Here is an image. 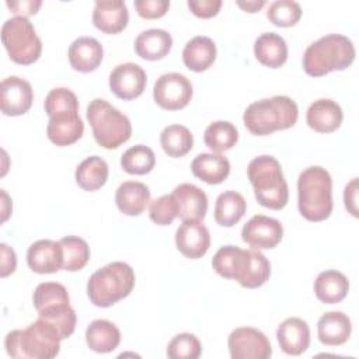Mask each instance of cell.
<instances>
[{
	"label": "cell",
	"mask_w": 359,
	"mask_h": 359,
	"mask_svg": "<svg viewBox=\"0 0 359 359\" xmlns=\"http://www.w3.org/2000/svg\"><path fill=\"white\" fill-rule=\"evenodd\" d=\"M149 216L156 224H160V226L171 224L172 220L178 217V208L172 194L163 195L151 201L149 206Z\"/></svg>",
	"instance_id": "cell-41"
},
{
	"label": "cell",
	"mask_w": 359,
	"mask_h": 359,
	"mask_svg": "<svg viewBox=\"0 0 359 359\" xmlns=\"http://www.w3.org/2000/svg\"><path fill=\"white\" fill-rule=\"evenodd\" d=\"M6 6L11 10V13L18 14L20 17H28L38 13L42 6L41 0H7Z\"/></svg>",
	"instance_id": "cell-44"
},
{
	"label": "cell",
	"mask_w": 359,
	"mask_h": 359,
	"mask_svg": "<svg viewBox=\"0 0 359 359\" xmlns=\"http://www.w3.org/2000/svg\"><path fill=\"white\" fill-rule=\"evenodd\" d=\"M43 107L49 116L46 135L53 144L69 146L83 136L84 123L79 115V100L72 90L66 87L50 90Z\"/></svg>",
	"instance_id": "cell-2"
},
{
	"label": "cell",
	"mask_w": 359,
	"mask_h": 359,
	"mask_svg": "<svg viewBox=\"0 0 359 359\" xmlns=\"http://www.w3.org/2000/svg\"><path fill=\"white\" fill-rule=\"evenodd\" d=\"M1 196H3V222H6L7 220V217H8V215H10V212L8 210H6V202L8 201V196H7V194L4 192V189H1Z\"/></svg>",
	"instance_id": "cell-48"
},
{
	"label": "cell",
	"mask_w": 359,
	"mask_h": 359,
	"mask_svg": "<svg viewBox=\"0 0 359 359\" xmlns=\"http://www.w3.org/2000/svg\"><path fill=\"white\" fill-rule=\"evenodd\" d=\"M0 250H1V269H0V275L1 278L8 276L10 273H13L17 268V255L14 252V250L11 247H8L6 243L0 244Z\"/></svg>",
	"instance_id": "cell-45"
},
{
	"label": "cell",
	"mask_w": 359,
	"mask_h": 359,
	"mask_svg": "<svg viewBox=\"0 0 359 359\" xmlns=\"http://www.w3.org/2000/svg\"><path fill=\"white\" fill-rule=\"evenodd\" d=\"M266 17L276 27H293L302 17V7L293 0H276L269 4Z\"/></svg>",
	"instance_id": "cell-39"
},
{
	"label": "cell",
	"mask_w": 359,
	"mask_h": 359,
	"mask_svg": "<svg viewBox=\"0 0 359 359\" xmlns=\"http://www.w3.org/2000/svg\"><path fill=\"white\" fill-rule=\"evenodd\" d=\"M86 342L91 351L98 353H108L118 348L121 342V331L114 323L98 318L91 321L87 327Z\"/></svg>",
	"instance_id": "cell-30"
},
{
	"label": "cell",
	"mask_w": 359,
	"mask_h": 359,
	"mask_svg": "<svg viewBox=\"0 0 359 359\" xmlns=\"http://www.w3.org/2000/svg\"><path fill=\"white\" fill-rule=\"evenodd\" d=\"M352 41L341 34H328L311 42L303 55V69L311 77L344 70L355 60Z\"/></svg>",
	"instance_id": "cell-4"
},
{
	"label": "cell",
	"mask_w": 359,
	"mask_h": 359,
	"mask_svg": "<svg viewBox=\"0 0 359 359\" xmlns=\"http://www.w3.org/2000/svg\"><path fill=\"white\" fill-rule=\"evenodd\" d=\"M172 46V36L160 28H150L135 39V52L146 60H160L168 55Z\"/></svg>",
	"instance_id": "cell-28"
},
{
	"label": "cell",
	"mask_w": 359,
	"mask_h": 359,
	"mask_svg": "<svg viewBox=\"0 0 359 359\" xmlns=\"http://www.w3.org/2000/svg\"><path fill=\"white\" fill-rule=\"evenodd\" d=\"M344 202L346 210L358 217V178H352L344 191Z\"/></svg>",
	"instance_id": "cell-46"
},
{
	"label": "cell",
	"mask_w": 359,
	"mask_h": 359,
	"mask_svg": "<svg viewBox=\"0 0 359 359\" xmlns=\"http://www.w3.org/2000/svg\"><path fill=\"white\" fill-rule=\"evenodd\" d=\"M201 353L202 345L191 332L177 334L167 345V356L171 359H198Z\"/></svg>",
	"instance_id": "cell-40"
},
{
	"label": "cell",
	"mask_w": 359,
	"mask_h": 359,
	"mask_svg": "<svg viewBox=\"0 0 359 359\" xmlns=\"http://www.w3.org/2000/svg\"><path fill=\"white\" fill-rule=\"evenodd\" d=\"M129 22V11L122 0H97L93 24L105 34H119Z\"/></svg>",
	"instance_id": "cell-18"
},
{
	"label": "cell",
	"mask_w": 359,
	"mask_h": 359,
	"mask_svg": "<svg viewBox=\"0 0 359 359\" xmlns=\"http://www.w3.org/2000/svg\"><path fill=\"white\" fill-rule=\"evenodd\" d=\"M192 174L201 181L217 185L230 174V161L220 153H201L191 163Z\"/></svg>",
	"instance_id": "cell-25"
},
{
	"label": "cell",
	"mask_w": 359,
	"mask_h": 359,
	"mask_svg": "<svg viewBox=\"0 0 359 359\" xmlns=\"http://www.w3.org/2000/svg\"><path fill=\"white\" fill-rule=\"evenodd\" d=\"M146 72L136 63L118 65L109 74V88L121 100L129 101L142 95L146 88Z\"/></svg>",
	"instance_id": "cell-15"
},
{
	"label": "cell",
	"mask_w": 359,
	"mask_h": 359,
	"mask_svg": "<svg viewBox=\"0 0 359 359\" xmlns=\"http://www.w3.org/2000/svg\"><path fill=\"white\" fill-rule=\"evenodd\" d=\"M349 292L348 278L335 269L323 271L314 280V293L325 304L342 302Z\"/></svg>",
	"instance_id": "cell-29"
},
{
	"label": "cell",
	"mask_w": 359,
	"mask_h": 359,
	"mask_svg": "<svg viewBox=\"0 0 359 359\" xmlns=\"http://www.w3.org/2000/svg\"><path fill=\"white\" fill-rule=\"evenodd\" d=\"M135 272L126 262L115 261L97 269L87 282V294L97 307H109L130 294Z\"/></svg>",
	"instance_id": "cell-8"
},
{
	"label": "cell",
	"mask_w": 359,
	"mask_h": 359,
	"mask_svg": "<svg viewBox=\"0 0 359 359\" xmlns=\"http://www.w3.org/2000/svg\"><path fill=\"white\" fill-rule=\"evenodd\" d=\"M266 4L265 0H250V1H237V6L247 13H257Z\"/></svg>",
	"instance_id": "cell-47"
},
{
	"label": "cell",
	"mask_w": 359,
	"mask_h": 359,
	"mask_svg": "<svg viewBox=\"0 0 359 359\" xmlns=\"http://www.w3.org/2000/svg\"><path fill=\"white\" fill-rule=\"evenodd\" d=\"M257 60L271 69H278L287 60V45L276 32H264L254 42Z\"/></svg>",
	"instance_id": "cell-27"
},
{
	"label": "cell",
	"mask_w": 359,
	"mask_h": 359,
	"mask_svg": "<svg viewBox=\"0 0 359 359\" xmlns=\"http://www.w3.org/2000/svg\"><path fill=\"white\" fill-rule=\"evenodd\" d=\"M178 251L191 259L203 257L210 247V234L201 220H182L175 231Z\"/></svg>",
	"instance_id": "cell-16"
},
{
	"label": "cell",
	"mask_w": 359,
	"mask_h": 359,
	"mask_svg": "<svg viewBox=\"0 0 359 359\" xmlns=\"http://www.w3.org/2000/svg\"><path fill=\"white\" fill-rule=\"evenodd\" d=\"M118 209L128 216H139L151 202L149 188L139 181H125L115 192Z\"/></svg>",
	"instance_id": "cell-24"
},
{
	"label": "cell",
	"mask_w": 359,
	"mask_h": 359,
	"mask_svg": "<svg viewBox=\"0 0 359 359\" xmlns=\"http://www.w3.org/2000/svg\"><path fill=\"white\" fill-rule=\"evenodd\" d=\"M63 248V266L67 272L83 269L90 259V247L87 241L79 236H66L59 240Z\"/></svg>",
	"instance_id": "cell-35"
},
{
	"label": "cell",
	"mask_w": 359,
	"mask_h": 359,
	"mask_svg": "<svg viewBox=\"0 0 359 359\" xmlns=\"http://www.w3.org/2000/svg\"><path fill=\"white\" fill-rule=\"evenodd\" d=\"M297 208L310 222H321L332 212V180L330 172L311 165L303 170L297 180Z\"/></svg>",
	"instance_id": "cell-5"
},
{
	"label": "cell",
	"mask_w": 359,
	"mask_h": 359,
	"mask_svg": "<svg viewBox=\"0 0 359 359\" xmlns=\"http://www.w3.org/2000/svg\"><path fill=\"white\" fill-rule=\"evenodd\" d=\"M34 101L31 84L18 77L10 76L0 84V108L4 115L18 116L29 111Z\"/></svg>",
	"instance_id": "cell-14"
},
{
	"label": "cell",
	"mask_w": 359,
	"mask_h": 359,
	"mask_svg": "<svg viewBox=\"0 0 359 359\" xmlns=\"http://www.w3.org/2000/svg\"><path fill=\"white\" fill-rule=\"evenodd\" d=\"M227 345L233 359H268L272 355V346L266 335L252 327L233 330Z\"/></svg>",
	"instance_id": "cell-12"
},
{
	"label": "cell",
	"mask_w": 359,
	"mask_h": 359,
	"mask_svg": "<svg viewBox=\"0 0 359 359\" xmlns=\"http://www.w3.org/2000/svg\"><path fill=\"white\" fill-rule=\"evenodd\" d=\"M87 121L95 142L104 149H116L129 140L132 123L119 109L102 98H94L87 105Z\"/></svg>",
	"instance_id": "cell-9"
},
{
	"label": "cell",
	"mask_w": 359,
	"mask_h": 359,
	"mask_svg": "<svg viewBox=\"0 0 359 359\" xmlns=\"http://www.w3.org/2000/svg\"><path fill=\"white\" fill-rule=\"evenodd\" d=\"M38 317L50 323L59 331L62 339L69 338L76 330L77 316L70 303L57 304L42 311H38Z\"/></svg>",
	"instance_id": "cell-37"
},
{
	"label": "cell",
	"mask_w": 359,
	"mask_h": 359,
	"mask_svg": "<svg viewBox=\"0 0 359 359\" xmlns=\"http://www.w3.org/2000/svg\"><path fill=\"white\" fill-rule=\"evenodd\" d=\"M280 349L287 355H302L310 345V328L299 317H289L276 330Z\"/></svg>",
	"instance_id": "cell-21"
},
{
	"label": "cell",
	"mask_w": 359,
	"mask_h": 359,
	"mask_svg": "<svg viewBox=\"0 0 359 359\" xmlns=\"http://www.w3.org/2000/svg\"><path fill=\"white\" fill-rule=\"evenodd\" d=\"M203 140L213 153H223L236 146L238 140V130L231 122L216 121L206 128Z\"/></svg>",
	"instance_id": "cell-34"
},
{
	"label": "cell",
	"mask_w": 359,
	"mask_h": 359,
	"mask_svg": "<svg viewBox=\"0 0 359 359\" xmlns=\"http://www.w3.org/2000/svg\"><path fill=\"white\" fill-rule=\"evenodd\" d=\"M108 180V164L100 156L84 158L76 168V182L84 191H97Z\"/></svg>",
	"instance_id": "cell-32"
},
{
	"label": "cell",
	"mask_w": 359,
	"mask_h": 359,
	"mask_svg": "<svg viewBox=\"0 0 359 359\" xmlns=\"http://www.w3.org/2000/svg\"><path fill=\"white\" fill-rule=\"evenodd\" d=\"M1 42L10 59L18 65H31L42 53V42L27 17L15 15L1 27Z\"/></svg>",
	"instance_id": "cell-10"
},
{
	"label": "cell",
	"mask_w": 359,
	"mask_h": 359,
	"mask_svg": "<svg viewBox=\"0 0 359 359\" xmlns=\"http://www.w3.org/2000/svg\"><path fill=\"white\" fill-rule=\"evenodd\" d=\"M283 237V227L278 219L255 215L241 230V238L255 250H269L276 247Z\"/></svg>",
	"instance_id": "cell-13"
},
{
	"label": "cell",
	"mask_w": 359,
	"mask_h": 359,
	"mask_svg": "<svg viewBox=\"0 0 359 359\" xmlns=\"http://www.w3.org/2000/svg\"><path fill=\"white\" fill-rule=\"evenodd\" d=\"M188 7L196 17L210 18L219 13L222 0H188Z\"/></svg>",
	"instance_id": "cell-43"
},
{
	"label": "cell",
	"mask_w": 359,
	"mask_h": 359,
	"mask_svg": "<svg viewBox=\"0 0 359 359\" xmlns=\"http://www.w3.org/2000/svg\"><path fill=\"white\" fill-rule=\"evenodd\" d=\"M135 8L143 18L153 20L163 17L168 8L170 1L167 0H135Z\"/></svg>",
	"instance_id": "cell-42"
},
{
	"label": "cell",
	"mask_w": 359,
	"mask_h": 359,
	"mask_svg": "<svg viewBox=\"0 0 359 359\" xmlns=\"http://www.w3.org/2000/svg\"><path fill=\"white\" fill-rule=\"evenodd\" d=\"M247 174L259 205L272 210L286 206L289 201L287 182L283 177L280 163L275 157L262 154L252 158L248 163Z\"/></svg>",
	"instance_id": "cell-7"
},
{
	"label": "cell",
	"mask_w": 359,
	"mask_h": 359,
	"mask_svg": "<svg viewBox=\"0 0 359 359\" xmlns=\"http://www.w3.org/2000/svg\"><path fill=\"white\" fill-rule=\"evenodd\" d=\"M160 143L165 154L178 158L188 154L194 146V136L184 125H168L160 135Z\"/></svg>",
	"instance_id": "cell-33"
},
{
	"label": "cell",
	"mask_w": 359,
	"mask_h": 359,
	"mask_svg": "<svg viewBox=\"0 0 359 359\" xmlns=\"http://www.w3.org/2000/svg\"><path fill=\"white\" fill-rule=\"evenodd\" d=\"M32 302L36 311H42L57 304L70 303V297L67 289L62 283L43 282L35 287Z\"/></svg>",
	"instance_id": "cell-38"
},
{
	"label": "cell",
	"mask_w": 359,
	"mask_h": 359,
	"mask_svg": "<svg viewBox=\"0 0 359 359\" xmlns=\"http://www.w3.org/2000/svg\"><path fill=\"white\" fill-rule=\"evenodd\" d=\"M191 81L180 73L161 74L153 87L154 102L163 109L178 111L185 108L192 98Z\"/></svg>",
	"instance_id": "cell-11"
},
{
	"label": "cell",
	"mask_w": 359,
	"mask_h": 359,
	"mask_svg": "<svg viewBox=\"0 0 359 359\" xmlns=\"http://www.w3.org/2000/svg\"><path fill=\"white\" fill-rule=\"evenodd\" d=\"M62 337L46 320L36 321L24 330H13L6 335V351L15 359H52L60 351Z\"/></svg>",
	"instance_id": "cell-3"
},
{
	"label": "cell",
	"mask_w": 359,
	"mask_h": 359,
	"mask_svg": "<svg viewBox=\"0 0 359 359\" xmlns=\"http://www.w3.org/2000/svg\"><path fill=\"white\" fill-rule=\"evenodd\" d=\"M27 262L35 273H55L63 266V248L59 241L38 240L29 245Z\"/></svg>",
	"instance_id": "cell-17"
},
{
	"label": "cell",
	"mask_w": 359,
	"mask_h": 359,
	"mask_svg": "<svg viewBox=\"0 0 359 359\" xmlns=\"http://www.w3.org/2000/svg\"><path fill=\"white\" fill-rule=\"evenodd\" d=\"M344 119L339 104L330 98H320L310 104L306 112L307 125L320 133H331L337 130Z\"/></svg>",
	"instance_id": "cell-19"
},
{
	"label": "cell",
	"mask_w": 359,
	"mask_h": 359,
	"mask_svg": "<svg viewBox=\"0 0 359 359\" xmlns=\"http://www.w3.org/2000/svg\"><path fill=\"white\" fill-rule=\"evenodd\" d=\"M172 196L177 202L181 220H202L208 212L206 194L194 184H180L174 188Z\"/></svg>",
	"instance_id": "cell-20"
},
{
	"label": "cell",
	"mask_w": 359,
	"mask_h": 359,
	"mask_svg": "<svg viewBox=\"0 0 359 359\" xmlns=\"http://www.w3.org/2000/svg\"><path fill=\"white\" fill-rule=\"evenodd\" d=\"M154 151L144 144H136L129 147L121 157V165L123 171L133 175L149 174L154 168Z\"/></svg>",
	"instance_id": "cell-36"
},
{
	"label": "cell",
	"mask_w": 359,
	"mask_h": 359,
	"mask_svg": "<svg viewBox=\"0 0 359 359\" xmlns=\"http://www.w3.org/2000/svg\"><path fill=\"white\" fill-rule=\"evenodd\" d=\"M104 49L98 39L91 36H80L69 46L70 66L81 73L94 72L102 62Z\"/></svg>",
	"instance_id": "cell-22"
},
{
	"label": "cell",
	"mask_w": 359,
	"mask_h": 359,
	"mask_svg": "<svg viewBox=\"0 0 359 359\" xmlns=\"http://www.w3.org/2000/svg\"><path fill=\"white\" fill-rule=\"evenodd\" d=\"M299 116L297 104L287 95H275L250 104L243 115L245 128L257 136L292 128Z\"/></svg>",
	"instance_id": "cell-6"
},
{
	"label": "cell",
	"mask_w": 359,
	"mask_h": 359,
	"mask_svg": "<svg viewBox=\"0 0 359 359\" xmlns=\"http://www.w3.org/2000/svg\"><path fill=\"white\" fill-rule=\"evenodd\" d=\"M213 269L226 279L237 280L243 287L262 286L271 276V264L258 250L236 245L220 247L212 258Z\"/></svg>",
	"instance_id": "cell-1"
},
{
	"label": "cell",
	"mask_w": 359,
	"mask_h": 359,
	"mask_svg": "<svg viewBox=\"0 0 359 359\" xmlns=\"http://www.w3.org/2000/svg\"><path fill=\"white\" fill-rule=\"evenodd\" d=\"M216 53V45L209 36L196 35L185 43L182 60L189 70L199 73L208 70L213 65Z\"/></svg>",
	"instance_id": "cell-26"
},
{
	"label": "cell",
	"mask_w": 359,
	"mask_h": 359,
	"mask_svg": "<svg viewBox=\"0 0 359 359\" xmlns=\"http://www.w3.org/2000/svg\"><path fill=\"white\" fill-rule=\"evenodd\" d=\"M247 210L244 196L236 191L222 192L215 203V220L223 227H231L238 223Z\"/></svg>",
	"instance_id": "cell-31"
},
{
	"label": "cell",
	"mask_w": 359,
	"mask_h": 359,
	"mask_svg": "<svg viewBox=\"0 0 359 359\" xmlns=\"http://www.w3.org/2000/svg\"><path fill=\"white\" fill-rule=\"evenodd\" d=\"M352 332L351 318L342 311H327L317 323V335L321 344L338 346L345 344Z\"/></svg>",
	"instance_id": "cell-23"
}]
</instances>
